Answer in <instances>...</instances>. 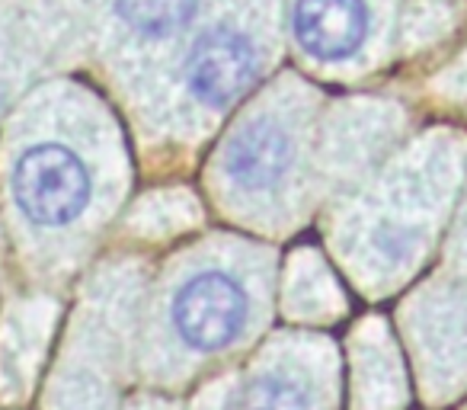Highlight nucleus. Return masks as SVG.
<instances>
[{"label": "nucleus", "instance_id": "nucleus-6", "mask_svg": "<svg viewBox=\"0 0 467 410\" xmlns=\"http://www.w3.org/2000/svg\"><path fill=\"white\" fill-rule=\"evenodd\" d=\"M116 10L135 33L163 39L192 23L199 0H116Z\"/></svg>", "mask_w": 467, "mask_h": 410}, {"label": "nucleus", "instance_id": "nucleus-7", "mask_svg": "<svg viewBox=\"0 0 467 410\" xmlns=\"http://www.w3.org/2000/svg\"><path fill=\"white\" fill-rule=\"evenodd\" d=\"M237 410H311V391L298 378L266 372L244 384Z\"/></svg>", "mask_w": 467, "mask_h": 410}, {"label": "nucleus", "instance_id": "nucleus-4", "mask_svg": "<svg viewBox=\"0 0 467 410\" xmlns=\"http://www.w3.org/2000/svg\"><path fill=\"white\" fill-rule=\"evenodd\" d=\"M292 26L307 55L320 61H346L368 39L371 14L365 0H298Z\"/></svg>", "mask_w": 467, "mask_h": 410}, {"label": "nucleus", "instance_id": "nucleus-3", "mask_svg": "<svg viewBox=\"0 0 467 410\" xmlns=\"http://www.w3.org/2000/svg\"><path fill=\"white\" fill-rule=\"evenodd\" d=\"M256 68L260 65H256L254 42L247 36L231 26H214L195 39L186 61V80L202 103L221 110L250 90V84L256 80Z\"/></svg>", "mask_w": 467, "mask_h": 410}, {"label": "nucleus", "instance_id": "nucleus-5", "mask_svg": "<svg viewBox=\"0 0 467 410\" xmlns=\"http://www.w3.org/2000/svg\"><path fill=\"white\" fill-rule=\"evenodd\" d=\"M295 161L292 138L273 122H254L231 138L224 154V170L234 186L247 193L273 189L288 173Z\"/></svg>", "mask_w": 467, "mask_h": 410}, {"label": "nucleus", "instance_id": "nucleus-1", "mask_svg": "<svg viewBox=\"0 0 467 410\" xmlns=\"http://www.w3.org/2000/svg\"><path fill=\"white\" fill-rule=\"evenodd\" d=\"M10 189L29 222L42 228H61L87 209L93 180L80 154H74L67 144L46 142L16 157Z\"/></svg>", "mask_w": 467, "mask_h": 410}, {"label": "nucleus", "instance_id": "nucleus-2", "mask_svg": "<svg viewBox=\"0 0 467 410\" xmlns=\"http://www.w3.org/2000/svg\"><path fill=\"white\" fill-rule=\"evenodd\" d=\"M247 314L250 301L244 286L221 269H205L186 279L176 289L170 308L180 340L199 352H214L234 343L247 327Z\"/></svg>", "mask_w": 467, "mask_h": 410}]
</instances>
